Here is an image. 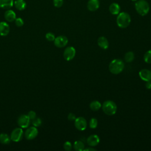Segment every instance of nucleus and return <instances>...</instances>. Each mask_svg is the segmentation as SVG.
<instances>
[{
	"instance_id": "1",
	"label": "nucleus",
	"mask_w": 151,
	"mask_h": 151,
	"mask_svg": "<svg viewBox=\"0 0 151 151\" xmlns=\"http://www.w3.org/2000/svg\"><path fill=\"white\" fill-rule=\"evenodd\" d=\"M124 68V63L120 59H114L109 65V69L111 73L113 74H119L122 73Z\"/></svg>"
},
{
	"instance_id": "2",
	"label": "nucleus",
	"mask_w": 151,
	"mask_h": 151,
	"mask_svg": "<svg viewBox=\"0 0 151 151\" xmlns=\"http://www.w3.org/2000/svg\"><path fill=\"white\" fill-rule=\"evenodd\" d=\"M131 18L130 15L126 12H122L118 14L116 18V22L119 27L121 28H127L130 24Z\"/></svg>"
},
{
	"instance_id": "3",
	"label": "nucleus",
	"mask_w": 151,
	"mask_h": 151,
	"mask_svg": "<svg viewBox=\"0 0 151 151\" xmlns=\"http://www.w3.org/2000/svg\"><path fill=\"white\" fill-rule=\"evenodd\" d=\"M134 6L136 12L141 16H145L150 10L149 4L146 0H137Z\"/></svg>"
},
{
	"instance_id": "4",
	"label": "nucleus",
	"mask_w": 151,
	"mask_h": 151,
	"mask_svg": "<svg viewBox=\"0 0 151 151\" xmlns=\"http://www.w3.org/2000/svg\"><path fill=\"white\" fill-rule=\"evenodd\" d=\"M101 107L103 112L109 116L114 115L117 111V105L115 102L111 100H106L104 101Z\"/></svg>"
},
{
	"instance_id": "5",
	"label": "nucleus",
	"mask_w": 151,
	"mask_h": 151,
	"mask_svg": "<svg viewBox=\"0 0 151 151\" xmlns=\"http://www.w3.org/2000/svg\"><path fill=\"white\" fill-rule=\"evenodd\" d=\"M23 137V130L21 128L18 127L14 129L11 133V140L15 142H19Z\"/></svg>"
},
{
	"instance_id": "6",
	"label": "nucleus",
	"mask_w": 151,
	"mask_h": 151,
	"mask_svg": "<svg viewBox=\"0 0 151 151\" xmlns=\"http://www.w3.org/2000/svg\"><path fill=\"white\" fill-rule=\"evenodd\" d=\"M87 121L83 117H76L74 120V126L76 128L80 131L84 130L87 127Z\"/></svg>"
},
{
	"instance_id": "7",
	"label": "nucleus",
	"mask_w": 151,
	"mask_h": 151,
	"mask_svg": "<svg viewBox=\"0 0 151 151\" xmlns=\"http://www.w3.org/2000/svg\"><path fill=\"white\" fill-rule=\"evenodd\" d=\"M38 131L37 127L35 126L34 127L32 126L28 128L26 130V131L25 132L24 136L27 140H32L37 137V136L38 135Z\"/></svg>"
},
{
	"instance_id": "8",
	"label": "nucleus",
	"mask_w": 151,
	"mask_h": 151,
	"mask_svg": "<svg viewBox=\"0 0 151 151\" xmlns=\"http://www.w3.org/2000/svg\"><path fill=\"white\" fill-rule=\"evenodd\" d=\"M68 38L64 35H60L55 38L54 44L55 47L58 48H63L66 46L68 43Z\"/></svg>"
},
{
	"instance_id": "9",
	"label": "nucleus",
	"mask_w": 151,
	"mask_h": 151,
	"mask_svg": "<svg viewBox=\"0 0 151 151\" xmlns=\"http://www.w3.org/2000/svg\"><path fill=\"white\" fill-rule=\"evenodd\" d=\"M76 55V50L73 47H67L64 51L63 56L65 60L70 61L74 58Z\"/></svg>"
},
{
	"instance_id": "10",
	"label": "nucleus",
	"mask_w": 151,
	"mask_h": 151,
	"mask_svg": "<svg viewBox=\"0 0 151 151\" xmlns=\"http://www.w3.org/2000/svg\"><path fill=\"white\" fill-rule=\"evenodd\" d=\"M30 119L27 115H21L17 120L18 126L21 128H27L30 124Z\"/></svg>"
},
{
	"instance_id": "11",
	"label": "nucleus",
	"mask_w": 151,
	"mask_h": 151,
	"mask_svg": "<svg viewBox=\"0 0 151 151\" xmlns=\"http://www.w3.org/2000/svg\"><path fill=\"white\" fill-rule=\"evenodd\" d=\"M100 142V138L97 134H91L87 139V143L88 146L94 147L97 146Z\"/></svg>"
},
{
	"instance_id": "12",
	"label": "nucleus",
	"mask_w": 151,
	"mask_h": 151,
	"mask_svg": "<svg viewBox=\"0 0 151 151\" xmlns=\"http://www.w3.org/2000/svg\"><path fill=\"white\" fill-rule=\"evenodd\" d=\"M139 75L143 81H147L151 80V71L148 69L145 68L141 70L139 73Z\"/></svg>"
},
{
	"instance_id": "13",
	"label": "nucleus",
	"mask_w": 151,
	"mask_h": 151,
	"mask_svg": "<svg viewBox=\"0 0 151 151\" xmlns=\"http://www.w3.org/2000/svg\"><path fill=\"white\" fill-rule=\"evenodd\" d=\"M87 9L91 12L97 11L100 6L99 0H89L87 2Z\"/></svg>"
},
{
	"instance_id": "14",
	"label": "nucleus",
	"mask_w": 151,
	"mask_h": 151,
	"mask_svg": "<svg viewBox=\"0 0 151 151\" xmlns=\"http://www.w3.org/2000/svg\"><path fill=\"white\" fill-rule=\"evenodd\" d=\"M9 26L6 22H0V35L6 36L9 34Z\"/></svg>"
},
{
	"instance_id": "15",
	"label": "nucleus",
	"mask_w": 151,
	"mask_h": 151,
	"mask_svg": "<svg viewBox=\"0 0 151 151\" xmlns=\"http://www.w3.org/2000/svg\"><path fill=\"white\" fill-rule=\"evenodd\" d=\"M5 19L8 22H13L16 19V14L12 9H7L4 14Z\"/></svg>"
},
{
	"instance_id": "16",
	"label": "nucleus",
	"mask_w": 151,
	"mask_h": 151,
	"mask_svg": "<svg viewBox=\"0 0 151 151\" xmlns=\"http://www.w3.org/2000/svg\"><path fill=\"white\" fill-rule=\"evenodd\" d=\"M98 45L103 50H106L108 48L109 44L107 39L105 37H100L97 40Z\"/></svg>"
},
{
	"instance_id": "17",
	"label": "nucleus",
	"mask_w": 151,
	"mask_h": 151,
	"mask_svg": "<svg viewBox=\"0 0 151 151\" xmlns=\"http://www.w3.org/2000/svg\"><path fill=\"white\" fill-rule=\"evenodd\" d=\"M14 0H0V8L9 9L14 5Z\"/></svg>"
},
{
	"instance_id": "18",
	"label": "nucleus",
	"mask_w": 151,
	"mask_h": 151,
	"mask_svg": "<svg viewBox=\"0 0 151 151\" xmlns=\"http://www.w3.org/2000/svg\"><path fill=\"white\" fill-rule=\"evenodd\" d=\"M109 11L113 15H118L120 11V6L118 4L113 2L109 6Z\"/></svg>"
},
{
	"instance_id": "19",
	"label": "nucleus",
	"mask_w": 151,
	"mask_h": 151,
	"mask_svg": "<svg viewBox=\"0 0 151 151\" xmlns=\"http://www.w3.org/2000/svg\"><path fill=\"white\" fill-rule=\"evenodd\" d=\"M14 5L15 7L19 11H22L25 9L27 4L24 0H15Z\"/></svg>"
},
{
	"instance_id": "20",
	"label": "nucleus",
	"mask_w": 151,
	"mask_h": 151,
	"mask_svg": "<svg viewBox=\"0 0 151 151\" xmlns=\"http://www.w3.org/2000/svg\"><path fill=\"white\" fill-rule=\"evenodd\" d=\"M74 149L76 151H83L85 149L84 143L81 140H76L73 145Z\"/></svg>"
},
{
	"instance_id": "21",
	"label": "nucleus",
	"mask_w": 151,
	"mask_h": 151,
	"mask_svg": "<svg viewBox=\"0 0 151 151\" xmlns=\"http://www.w3.org/2000/svg\"><path fill=\"white\" fill-rule=\"evenodd\" d=\"M101 107V104L100 101L97 100H94L91 101L90 104V108L93 111H97Z\"/></svg>"
},
{
	"instance_id": "22",
	"label": "nucleus",
	"mask_w": 151,
	"mask_h": 151,
	"mask_svg": "<svg viewBox=\"0 0 151 151\" xmlns=\"http://www.w3.org/2000/svg\"><path fill=\"white\" fill-rule=\"evenodd\" d=\"M11 141V137L6 133L0 134V143L2 144L6 145L9 143Z\"/></svg>"
},
{
	"instance_id": "23",
	"label": "nucleus",
	"mask_w": 151,
	"mask_h": 151,
	"mask_svg": "<svg viewBox=\"0 0 151 151\" xmlns=\"http://www.w3.org/2000/svg\"><path fill=\"white\" fill-rule=\"evenodd\" d=\"M134 59V54L132 51H128L124 55V60L127 63H131Z\"/></svg>"
},
{
	"instance_id": "24",
	"label": "nucleus",
	"mask_w": 151,
	"mask_h": 151,
	"mask_svg": "<svg viewBox=\"0 0 151 151\" xmlns=\"http://www.w3.org/2000/svg\"><path fill=\"white\" fill-rule=\"evenodd\" d=\"M143 59L146 63L151 64V50H149L145 52Z\"/></svg>"
},
{
	"instance_id": "25",
	"label": "nucleus",
	"mask_w": 151,
	"mask_h": 151,
	"mask_svg": "<svg viewBox=\"0 0 151 151\" xmlns=\"http://www.w3.org/2000/svg\"><path fill=\"white\" fill-rule=\"evenodd\" d=\"M98 122L96 118H91L89 122V126L91 129H96L97 126Z\"/></svg>"
},
{
	"instance_id": "26",
	"label": "nucleus",
	"mask_w": 151,
	"mask_h": 151,
	"mask_svg": "<svg viewBox=\"0 0 151 151\" xmlns=\"http://www.w3.org/2000/svg\"><path fill=\"white\" fill-rule=\"evenodd\" d=\"M63 147L64 149L66 151H70L72 149V145L71 143V142H70L69 141H67L65 142L64 145H63Z\"/></svg>"
},
{
	"instance_id": "27",
	"label": "nucleus",
	"mask_w": 151,
	"mask_h": 151,
	"mask_svg": "<svg viewBox=\"0 0 151 151\" xmlns=\"http://www.w3.org/2000/svg\"><path fill=\"white\" fill-rule=\"evenodd\" d=\"M45 38L49 41H53L55 38L54 34L52 32L47 33L46 35H45Z\"/></svg>"
},
{
	"instance_id": "28",
	"label": "nucleus",
	"mask_w": 151,
	"mask_h": 151,
	"mask_svg": "<svg viewBox=\"0 0 151 151\" xmlns=\"http://www.w3.org/2000/svg\"><path fill=\"white\" fill-rule=\"evenodd\" d=\"M15 25L18 27H21L24 25V21L21 18H16V19H15Z\"/></svg>"
},
{
	"instance_id": "29",
	"label": "nucleus",
	"mask_w": 151,
	"mask_h": 151,
	"mask_svg": "<svg viewBox=\"0 0 151 151\" xmlns=\"http://www.w3.org/2000/svg\"><path fill=\"white\" fill-rule=\"evenodd\" d=\"M32 123L34 126L37 127L40 126L42 122H41V120L40 118H35L34 120H32Z\"/></svg>"
},
{
	"instance_id": "30",
	"label": "nucleus",
	"mask_w": 151,
	"mask_h": 151,
	"mask_svg": "<svg viewBox=\"0 0 151 151\" xmlns=\"http://www.w3.org/2000/svg\"><path fill=\"white\" fill-rule=\"evenodd\" d=\"M63 0H53V4L56 8H60L63 5Z\"/></svg>"
},
{
	"instance_id": "31",
	"label": "nucleus",
	"mask_w": 151,
	"mask_h": 151,
	"mask_svg": "<svg viewBox=\"0 0 151 151\" xmlns=\"http://www.w3.org/2000/svg\"><path fill=\"white\" fill-rule=\"evenodd\" d=\"M27 116H28V117L29 118L30 120H34L35 118H36V113L34 111H29L28 113V114Z\"/></svg>"
},
{
	"instance_id": "32",
	"label": "nucleus",
	"mask_w": 151,
	"mask_h": 151,
	"mask_svg": "<svg viewBox=\"0 0 151 151\" xmlns=\"http://www.w3.org/2000/svg\"><path fill=\"white\" fill-rule=\"evenodd\" d=\"M76 119V117L75 114H73V113H69V114L68 115V119L70 121L75 120Z\"/></svg>"
},
{
	"instance_id": "33",
	"label": "nucleus",
	"mask_w": 151,
	"mask_h": 151,
	"mask_svg": "<svg viewBox=\"0 0 151 151\" xmlns=\"http://www.w3.org/2000/svg\"><path fill=\"white\" fill-rule=\"evenodd\" d=\"M146 84H145V87L148 90H150L151 89V80L150 81H146Z\"/></svg>"
},
{
	"instance_id": "34",
	"label": "nucleus",
	"mask_w": 151,
	"mask_h": 151,
	"mask_svg": "<svg viewBox=\"0 0 151 151\" xmlns=\"http://www.w3.org/2000/svg\"><path fill=\"white\" fill-rule=\"evenodd\" d=\"M84 151H96V149H94V148H93L91 146H90V147H88V148H87V149H84Z\"/></svg>"
},
{
	"instance_id": "35",
	"label": "nucleus",
	"mask_w": 151,
	"mask_h": 151,
	"mask_svg": "<svg viewBox=\"0 0 151 151\" xmlns=\"http://www.w3.org/2000/svg\"><path fill=\"white\" fill-rule=\"evenodd\" d=\"M131 1H137V0H131Z\"/></svg>"
}]
</instances>
